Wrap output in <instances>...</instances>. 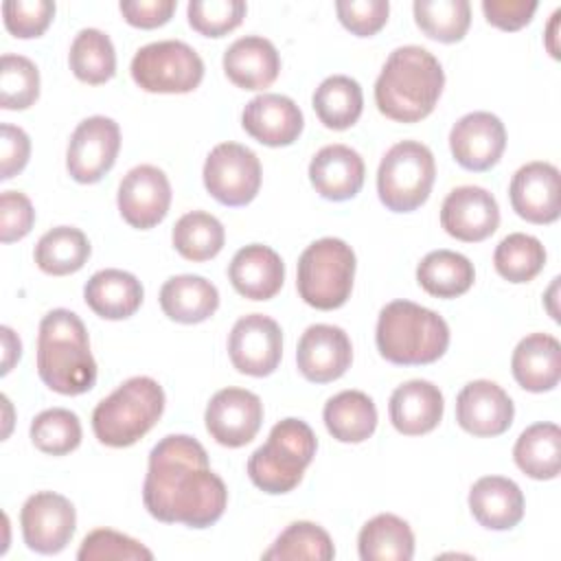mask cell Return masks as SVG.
Wrapping results in <instances>:
<instances>
[{"instance_id": "obj_1", "label": "cell", "mask_w": 561, "mask_h": 561, "mask_svg": "<svg viewBox=\"0 0 561 561\" xmlns=\"http://www.w3.org/2000/svg\"><path fill=\"white\" fill-rule=\"evenodd\" d=\"M142 504L164 524L208 528L226 511L228 489L210 469L204 445L186 434H169L149 454Z\"/></svg>"}, {"instance_id": "obj_2", "label": "cell", "mask_w": 561, "mask_h": 561, "mask_svg": "<svg viewBox=\"0 0 561 561\" xmlns=\"http://www.w3.org/2000/svg\"><path fill=\"white\" fill-rule=\"evenodd\" d=\"M443 85V66L427 48L399 46L388 55L375 81V103L390 121L419 123L434 112Z\"/></svg>"}, {"instance_id": "obj_3", "label": "cell", "mask_w": 561, "mask_h": 561, "mask_svg": "<svg viewBox=\"0 0 561 561\" xmlns=\"http://www.w3.org/2000/svg\"><path fill=\"white\" fill-rule=\"evenodd\" d=\"M37 375L59 394H83L96 383V362L85 324L70 309H53L39 322Z\"/></svg>"}, {"instance_id": "obj_4", "label": "cell", "mask_w": 561, "mask_h": 561, "mask_svg": "<svg viewBox=\"0 0 561 561\" xmlns=\"http://www.w3.org/2000/svg\"><path fill=\"white\" fill-rule=\"evenodd\" d=\"M375 342L386 362L397 366H423L445 355L449 327L427 307L412 300H392L379 311Z\"/></svg>"}, {"instance_id": "obj_5", "label": "cell", "mask_w": 561, "mask_h": 561, "mask_svg": "<svg viewBox=\"0 0 561 561\" xmlns=\"http://www.w3.org/2000/svg\"><path fill=\"white\" fill-rule=\"evenodd\" d=\"M164 390L145 375L129 377L92 412V430L107 447H129L138 443L162 416Z\"/></svg>"}, {"instance_id": "obj_6", "label": "cell", "mask_w": 561, "mask_h": 561, "mask_svg": "<svg viewBox=\"0 0 561 561\" xmlns=\"http://www.w3.org/2000/svg\"><path fill=\"white\" fill-rule=\"evenodd\" d=\"M318 449L313 430L300 419L278 421L267 440L248 458V476L270 495L289 493L302 480Z\"/></svg>"}, {"instance_id": "obj_7", "label": "cell", "mask_w": 561, "mask_h": 561, "mask_svg": "<svg viewBox=\"0 0 561 561\" xmlns=\"http://www.w3.org/2000/svg\"><path fill=\"white\" fill-rule=\"evenodd\" d=\"M355 252L335 237H324L307 245L298 259L296 287L300 298L320 311L342 307L355 278Z\"/></svg>"}, {"instance_id": "obj_8", "label": "cell", "mask_w": 561, "mask_h": 561, "mask_svg": "<svg viewBox=\"0 0 561 561\" xmlns=\"http://www.w3.org/2000/svg\"><path fill=\"white\" fill-rule=\"evenodd\" d=\"M436 164L432 151L416 140L392 145L377 169V193L392 213H412L432 193Z\"/></svg>"}, {"instance_id": "obj_9", "label": "cell", "mask_w": 561, "mask_h": 561, "mask_svg": "<svg viewBox=\"0 0 561 561\" xmlns=\"http://www.w3.org/2000/svg\"><path fill=\"white\" fill-rule=\"evenodd\" d=\"M129 70L136 85L153 94H186L204 79L202 57L180 39L151 42L138 48Z\"/></svg>"}, {"instance_id": "obj_10", "label": "cell", "mask_w": 561, "mask_h": 561, "mask_svg": "<svg viewBox=\"0 0 561 561\" xmlns=\"http://www.w3.org/2000/svg\"><path fill=\"white\" fill-rule=\"evenodd\" d=\"M204 186L224 206H245L261 188V162L239 142H219L204 162Z\"/></svg>"}, {"instance_id": "obj_11", "label": "cell", "mask_w": 561, "mask_h": 561, "mask_svg": "<svg viewBox=\"0 0 561 561\" xmlns=\"http://www.w3.org/2000/svg\"><path fill=\"white\" fill-rule=\"evenodd\" d=\"M118 149V123L107 116H90L81 121L70 136L66 169L75 182L94 184L114 167Z\"/></svg>"}, {"instance_id": "obj_12", "label": "cell", "mask_w": 561, "mask_h": 561, "mask_svg": "<svg viewBox=\"0 0 561 561\" xmlns=\"http://www.w3.org/2000/svg\"><path fill=\"white\" fill-rule=\"evenodd\" d=\"M20 526L24 543L31 550L39 554H57L75 535L77 513L68 497L55 491H39L24 502Z\"/></svg>"}, {"instance_id": "obj_13", "label": "cell", "mask_w": 561, "mask_h": 561, "mask_svg": "<svg viewBox=\"0 0 561 561\" xmlns=\"http://www.w3.org/2000/svg\"><path fill=\"white\" fill-rule=\"evenodd\" d=\"M228 355L232 366L243 375H272L283 357V331L278 322L263 313L239 318L228 335Z\"/></svg>"}, {"instance_id": "obj_14", "label": "cell", "mask_w": 561, "mask_h": 561, "mask_svg": "<svg viewBox=\"0 0 561 561\" xmlns=\"http://www.w3.org/2000/svg\"><path fill=\"white\" fill-rule=\"evenodd\" d=\"M118 213L138 230L158 226L171 206V184L162 169L153 164H138L125 173L118 184Z\"/></svg>"}, {"instance_id": "obj_15", "label": "cell", "mask_w": 561, "mask_h": 561, "mask_svg": "<svg viewBox=\"0 0 561 561\" xmlns=\"http://www.w3.org/2000/svg\"><path fill=\"white\" fill-rule=\"evenodd\" d=\"M204 423L219 445L243 447L261 430L263 403L259 394L245 388H224L208 401Z\"/></svg>"}, {"instance_id": "obj_16", "label": "cell", "mask_w": 561, "mask_h": 561, "mask_svg": "<svg viewBox=\"0 0 561 561\" xmlns=\"http://www.w3.org/2000/svg\"><path fill=\"white\" fill-rule=\"evenodd\" d=\"M506 147L504 123L491 112H469L449 131L454 160L467 171H489Z\"/></svg>"}, {"instance_id": "obj_17", "label": "cell", "mask_w": 561, "mask_h": 561, "mask_svg": "<svg viewBox=\"0 0 561 561\" xmlns=\"http://www.w3.org/2000/svg\"><path fill=\"white\" fill-rule=\"evenodd\" d=\"M513 210L530 224H552L561 215V178L550 162L519 167L508 186Z\"/></svg>"}, {"instance_id": "obj_18", "label": "cell", "mask_w": 561, "mask_h": 561, "mask_svg": "<svg viewBox=\"0 0 561 561\" xmlns=\"http://www.w3.org/2000/svg\"><path fill=\"white\" fill-rule=\"evenodd\" d=\"M353 362V346L344 329L311 324L298 340L296 364L300 375L313 383L340 379Z\"/></svg>"}, {"instance_id": "obj_19", "label": "cell", "mask_w": 561, "mask_h": 561, "mask_svg": "<svg viewBox=\"0 0 561 561\" xmlns=\"http://www.w3.org/2000/svg\"><path fill=\"white\" fill-rule=\"evenodd\" d=\"M515 405L506 390L495 381H469L456 397V421L473 436H500L511 427Z\"/></svg>"}, {"instance_id": "obj_20", "label": "cell", "mask_w": 561, "mask_h": 561, "mask_svg": "<svg viewBox=\"0 0 561 561\" xmlns=\"http://www.w3.org/2000/svg\"><path fill=\"white\" fill-rule=\"evenodd\" d=\"M440 226L458 241H484L500 226L497 202L482 186H458L440 206Z\"/></svg>"}, {"instance_id": "obj_21", "label": "cell", "mask_w": 561, "mask_h": 561, "mask_svg": "<svg viewBox=\"0 0 561 561\" xmlns=\"http://www.w3.org/2000/svg\"><path fill=\"white\" fill-rule=\"evenodd\" d=\"M241 125L261 145L287 147L302 134L305 118L294 99L263 92L245 103L241 112Z\"/></svg>"}, {"instance_id": "obj_22", "label": "cell", "mask_w": 561, "mask_h": 561, "mask_svg": "<svg viewBox=\"0 0 561 561\" xmlns=\"http://www.w3.org/2000/svg\"><path fill=\"white\" fill-rule=\"evenodd\" d=\"M228 278L237 294L250 300L274 298L285 280V263L276 250L263 243H250L232 256Z\"/></svg>"}, {"instance_id": "obj_23", "label": "cell", "mask_w": 561, "mask_h": 561, "mask_svg": "<svg viewBox=\"0 0 561 561\" xmlns=\"http://www.w3.org/2000/svg\"><path fill=\"white\" fill-rule=\"evenodd\" d=\"M364 160L346 145H327L309 162V180L316 193L331 202L355 197L364 184Z\"/></svg>"}, {"instance_id": "obj_24", "label": "cell", "mask_w": 561, "mask_h": 561, "mask_svg": "<svg viewBox=\"0 0 561 561\" xmlns=\"http://www.w3.org/2000/svg\"><path fill=\"white\" fill-rule=\"evenodd\" d=\"M445 410V399L438 386L425 379H410L390 394V421L399 434L421 436L432 432Z\"/></svg>"}, {"instance_id": "obj_25", "label": "cell", "mask_w": 561, "mask_h": 561, "mask_svg": "<svg viewBox=\"0 0 561 561\" xmlns=\"http://www.w3.org/2000/svg\"><path fill=\"white\" fill-rule=\"evenodd\" d=\"M224 72L241 90H265L280 72V55L270 39L245 35L224 53Z\"/></svg>"}, {"instance_id": "obj_26", "label": "cell", "mask_w": 561, "mask_h": 561, "mask_svg": "<svg viewBox=\"0 0 561 561\" xmlns=\"http://www.w3.org/2000/svg\"><path fill=\"white\" fill-rule=\"evenodd\" d=\"M469 511L489 530H511L524 517V493L511 478L484 476L469 491Z\"/></svg>"}, {"instance_id": "obj_27", "label": "cell", "mask_w": 561, "mask_h": 561, "mask_svg": "<svg viewBox=\"0 0 561 561\" xmlns=\"http://www.w3.org/2000/svg\"><path fill=\"white\" fill-rule=\"evenodd\" d=\"M515 381L528 392H548L561 377V346L550 333H530L519 340L511 357Z\"/></svg>"}, {"instance_id": "obj_28", "label": "cell", "mask_w": 561, "mask_h": 561, "mask_svg": "<svg viewBox=\"0 0 561 561\" xmlns=\"http://www.w3.org/2000/svg\"><path fill=\"white\" fill-rule=\"evenodd\" d=\"M145 289L140 280L125 270L107 267L90 276L83 287L85 305L105 320H125L142 305Z\"/></svg>"}, {"instance_id": "obj_29", "label": "cell", "mask_w": 561, "mask_h": 561, "mask_svg": "<svg viewBox=\"0 0 561 561\" xmlns=\"http://www.w3.org/2000/svg\"><path fill=\"white\" fill-rule=\"evenodd\" d=\"M160 307L164 316L180 324L208 320L219 307L217 287L197 274H180L160 287Z\"/></svg>"}, {"instance_id": "obj_30", "label": "cell", "mask_w": 561, "mask_h": 561, "mask_svg": "<svg viewBox=\"0 0 561 561\" xmlns=\"http://www.w3.org/2000/svg\"><path fill=\"white\" fill-rule=\"evenodd\" d=\"M329 434L340 443H364L377 427V408L362 390L333 394L322 410Z\"/></svg>"}, {"instance_id": "obj_31", "label": "cell", "mask_w": 561, "mask_h": 561, "mask_svg": "<svg viewBox=\"0 0 561 561\" xmlns=\"http://www.w3.org/2000/svg\"><path fill=\"white\" fill-rule=\"evenodd\" d=\"M357 552L362 561H410L414 557V533L405 519L379 513L362 526Z\"/></svg>"}, {"instance_id": "obj_32", "label": "cell", "mask_w": 561, "mask_h": 561, "mask_svg": "<svg viewBox=\"0 0 561 561\" xmlns=\"http://www.w3.org/2000/svg\"><path fill=\"white\" fill-rule=\"evenodd\" d=\"M515 465L533 480H552L561 469V430L557 423L526 427L513 447Z\"/></svg>"}, {"instance_id": "obj_33", "label": "cell", "mask_w": 561, "mask_h": 561, "mask_svg": "<svg viewBox=\"0 0 561 561\" xmlns=\"http://www.w3.org/2000/svg\"><path fill=\"white\" fill-rule=\"evenodd\" d=\"M419 285L436 298H456L469 291L476 280L473 263L454 250H434L416 265Z\"/></svg>"}, {"instance_id": "obj_34", "label": "cell", "mask_w": 561, "mask_h": 561, "mask_svg": "<svg viewBox=\"0 0 561 561\" xmlns=\"http://www.w3.org/2000/svg\"><path fill=\"white\" fill-rule=\"evenodd\" d=\"M311 103L324 127L335 131L348 129L359 121L364 110L362 85L353 77L331 75L316 88Z\"/></svg>"}, {"instance_id": "obj_35", "label": "cell", "mask_w": 561, "mask_h": 561, "mask_svg": "<svg viewBox=\"0 0 561 561\" xmlns=\"http://www.w3.org/2000/svg\"><path fill=\"white\" fill-rule=\"evenodd\" d=\"M90 241L75 226H57L44 232L35 245V263L44 274L66 276L79 272L90 259Z\"/></svg>"}, {"instance_id": "obj_36", "label": "cell", "mask_w": 561, "mask_h": 561, "mask_svg": "<svg viewBox=\"0 0 561 561\" xmlns=\"http://www.w3.org/2000/svg\"><path fill=\"white\" fill-rule=\"evenodd\" d=\"M68 64L83 83L99 85L110 81L116 72V50L110 35L99 28H81L70 44Z\"/></svg>"}, {"instance_id": "obj_37", "label": "cell", "mask_w": 561, "mask_h": 561, "mask_svg": "<svg viewBox=\"0 0 561 561\" xmlns=\"http://www.w3.org/2000/svg\"><path fill=\"white\" fill-rule=\"evenodd\" d=\"M173 248L193 263L215 259L226 241L221 221L206 210H191L173 226Z\"/></svg>"}, {"instance_id": "obj_38", "label": "cell", "mask_w": 561, "mask_h": 561, "mask_svg": "<svg viewBox=\"0 0 561 561\" xmlns=\"http://www.w3.org/2000/svg\"><path fill=\"white\" fill-rule=\"evenodd\" d=\"M416 26L436 42H460L471 24V4L467 0H416L412 4Z\"/></svg>"}, {"instance_id": "obj_39", "label": "cell", "mask_w": 561, "mask_h": 561, "mask_svg": "<svg viewBox=\"0 0 561 561\" xmlns=\"http://www.w3.org/2000/svg\"><path fill=\"white\" fill-rule=\"evenodd\" d=\"M493 265L508 283H528L543 270L546 248L533 234L513 232L497 243Z\"/></svg>"}, {"instance_id": "obj_40", "label": "cell", "mask_w": 561, "mask_h": 561, "mask_svg": "<svg viewBox=\"0 0 561 561\" xmlns=\"http://www.w3.org/2000/svg\"><path fill=\"white\" fill-rule=\"evenodd\" d=\"M333 557H335V546L329 533L313 522H291L276 537L272 548L263 552V559H276V561H296V559L331 561Z\"/></svg>"}, {"instance_id": "obj_41", "label": "cell", "mask_w": 561, "mask_h": 561, "mask_svg": "<svg viewBox=\"0 0 561 561\" xmlns=\"http://www.w3.org/2000/svg\"><path fill=\"white\" fill-rule=\"evenodd\" d=\"M33 445L50 456H66L81 443V421L66 408L39 412L31 423Z\"/></svg>"}, {"instance_id": "obj_42", "label": "cell", "mask_w": 561, "mask_h": 561, "mask_svg": "<svg viewBox=\"0 0 561 561\" xmlns=\"http://www.w3.org/2000/svg\"><path fill=\"white\" fill-rule=\"evenodd\" d=\"M39 96V70L22 55H2L0 61V107L26 110Z\"/></svg>"}, {"instance_id": "obj_43", "label": "cell", "mask_w": 561, "mask_h": 561, "mask_svg": "<svg viewBox=\"0 0 561 561\" xmlns=\"http://www.w3.org/2000/svg\"><path fill=\"white\" fill-rule=\"evenodd\" d=\"M79 561H151L153 552L140 541L112 530L96 528L88 533L77 552Z\"/></svg>"}, {"instance_id": "obj_44", "label": "cell", "mask_w": 561, "mask_h": 561, "mask_svg": "<svg viewBox=\"0 0 561 561\" xmlns=\"http://www.w3.org/2000/svg\"><path fill=\"white\" fill-rule=\"evenodd\" d=\"M243 0H191L186 7L188 24L204 37H224L245 18Z\"/></svg>"}, {"instance_id": "obj_45", "label": "cell", "mask_w": 561, "mask_h": 561, "mask_svg": "<svg viewBox=\"0 0 561 561\" xmlns=\"http://www.w3.org/2000/svg\"><path fill=\"white\" fill-rule=\"evenodd\" d=\"M55 15V2L50 0H7L2 2L4 26L20 39L39 37Z\"/></svg>"}, {"instance_id": "obj_46", "label": "cell", "mask_w": 561, "mask_h": 561, "mask_svg": "<svg viewBox=\"0 0 561 561\" xmlns=\"http://www.w3.org/2000/svg\"><path fill=\"white\" fill-rule=\"evenodd\" d=\"M337 20L357 37H370L388 22V0H337Z\"/></svg>"}, {"instance_id": "obj_47", "label": "cell", "mask_w": 561, "mask_h": 561, "mask_svg": "<svg viewBox=\"0 0 561 561\" xmlns=\"http://www.w3.org/2000/svg\"><path fill=\"white\" fill-rule=\"evenodd\" d=\"M35 224V208L20 191H2L0 195V241L11 243L24 239Z\"/></svg>"}, {"instance_id": "obj_48", "label": "cell", "mask_w": 561, "mask_h": 561, "mask_svg": "<svg viewBox=\"0 0 561 561\" xmlns=\"http://www.w3.org/2000/svg\"><path fill=\"white\" fill-rule=\"evenodd\" d=\"M31 156V140L22 127L2 123L0 127V180H11L18 175Z\"/></svg>"}, {"instance_id": "obj_49", "label": "cell", "mask_w": 561, "mask_h": 561, "mask_svg": "<svg viewBox=\"0 0 561 561\" xmlns=\"http://www.w3.org/2000/svg\"><path fill=\"white\" fill-rule=\"evenodd\" d=\"M482 11L489 24L502 28V31H519L526 26L535 11V0H484Z\"/></svg>"}, {"instance_id": "obj_50", "label": "cell", "mask_w": 561, "mask_h": 561, "mask_svg": "<svg viewBox=\"0 0 561 561\" xmlns=\"http://www.w3.org/2000/svg\"><path fill=\"white\" fill-rule=\"evenodd\" d=\"M175 7V0H125L118 4L127 24L136 28H156L167 24Z\"/></svg>"}, {"instance_id": "obj_51", "label": "cell", "mask_w": 561, "mask_h": 561, "mask_svg": "<svg viewBox=\"0 0 561 561\" xmlns=\"http://www.w3.org/2000/svg\"><path fill=\"white\" fill-rule=\"evenodd\" d=\"M0 337H2V368H0V375H7L22 355V342L13 333V329H9V327L0 329Z\"/></svg>"}]
</instances>
